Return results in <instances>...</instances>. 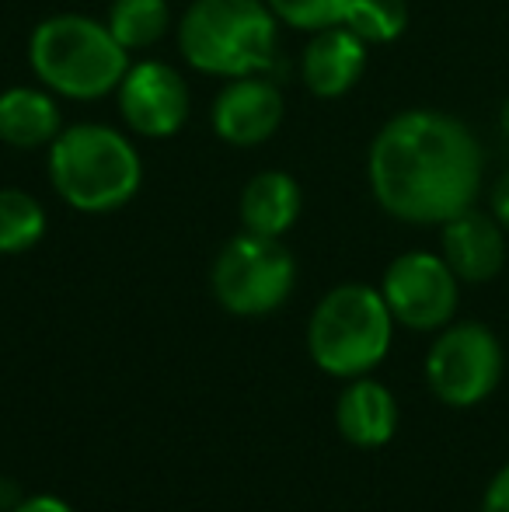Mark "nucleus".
<instances>
[{
    "instance_id": "423d86ee",
    "label": "nucleus",
    "mask_w": 509,
    "mask_h": 512,
    "mask_svg": "<svg viewBox=\"0 0 509 512\" xmlns=\"http://www.w3.org/2000/svg\"><path fill=\"white\" fill-rule=\"evenodd\" d=\"M217 304L227 314L262 317L290 300L297 286V262L279 237L238 234L220 248L210 272Z\"/></svg>"
},
{
    "instance_id": "6e6552de",
    "label": "nucleus",
    "mask_w": 509,
    "mask_h": 512,
    "mask_svg": "<svg viewBox=\"0 0 509 512\" xmlns=\"http://www.w3.org/2000/svg\"><path fill=\"white\" fill-rule=\"evenodd\" d=\"M457 283L443 255L429 251H405L384 272L381 293L387 300L394 324H405L412 331H440L457 314Z\"/></svg>"
},
{
    "instance_id": "9b49d317",
    "label": "nucleus",
    "mask_w": 509,
    "mask_h": 512,
    "mask_svg": "<svg viewBox=\"0 0 509 512\" xmlns=\"http://www.w3.org/2000/svg\"><path fill=\"white\" fill-rule=\"evenodd\" d=\"M503 223L475 206L450 216L443 223V262L454 269L461 283H489L506 265V234Z\"/></svg>"
},
{
    "instance_id": "20e7f679",
    "label": "nucleus",
    "mask_w": 509,
    "mask_h": 512,
    "mask_svg": "<svg viewBox=\"0 0 509 512\" xmlns=\"http://www.w3.org/2000/svg\"><path fill=\"white\" fill-rule=\"evenodd\" d=\"M276 14L265 0H192L178 21V53L206 77H252L276 63Z\"/></svg>"
},
{
    "instance_id": "39448f33",
    "label": "nucleus",
    "mask_w": 509,
    "mask_h": 512,
    "mask_svg": "<svg viewBox=\"0 0 509 512\" xmlns=\"http://www.w3.org/2000/svg\"><path fill=\"white\" fill-rule=\"evenodd\" d=\"M394 338V317L381 290L342 283L318 300L307 324V352L314 366L335 380L367 377L384 363Z\"/></svg>"
},
{
    "instance_id": "dca6fc26",
    "label": "nucleus",
    "mask_w": 509,
    "mask_h": 512,
    "mask_svg": "<svg viewBox=\"0 0 509 512\" xmlns=\"http://www.w3.org/2000/svg\"><path fill=\"white\" fill-rule=\"evenodd\" d=\"M168 21V0H112L105 25L119 39V46L133 53V49L157 46L168 32Z\"/></svg>"
},
{
    "instance_id": "412c9836",
    "label": "nucleus",
    "mask_w": 509,
    "mask_h": 512,
    "mask_svg": "<svg viewBox=\"0 0 509 512\" xmlns=\"http://www.w3.org/2000/svg\"><path fill=\"white\" fill-rule=\"evenodd\" d=\"M14 512H74L63 499H56V495H28V499H21Z\"/></svg>"
},
{
    "instance_id": "2eb2a0df",
    "label": "nucleus",
    "mask_w": 509,
    "mask_h": 512,
    "mask_svg": "<svg viewBox=\"0 0 509 512\" xmlns=\"http://www.w3.org/2000/svg\"><path fill=\"white\" fill-rule=\"evenodd\" d=\"M304 209V189L290 171H258L238 203L241 227L248 234L283 237Z\"/></svg>"
},
{
    "instance_id": "7ed1b4c3",
    "label": "nucleus",
    "mask_w": 509,
    "mask_h": 512,
    "mask_svg": "<svg viewBox=\"0 0 509 512\" xmlns=\"http://www.w3.org/2000/svg\"><path fill=\"white\" fill-rule=\"evenodd\" d=\"M28 67L46 91L70 102L116 95L129 70V53L105 21L88 14H53L28 35Z\"/></svg>"
},
{
    "instance_id": "f8f14e48",
    "label": "nucleus",
    "mask_w": 509,
    "mask_h": 512,
    "mask_svg": "<svg viewBox=\"0 0 509 512\" xmlns=\"http://www.w3.org/2000/svg\"><path fill=\"white\" fill-rule=\"evenodd\" d=\"M367 70V42L346 25L321 28L311 35L300 60L304 88L314 98H342L356 88V81Z\"/></svg>"
},
{
    "instance_id": "4be33fe9",
    "label": "nucleus",
    "mask_w": 509,
    "mask_h": 512,
    "mask_svg": "<svg viewBox=\"0 0 509 512\" xmlns=\"http://www.w3.org/2000/svg\"><path fill=\"white\" fill-rule=\"evenodd\" d=\"M492 216L509 230V171L496 182V189H492Z\"/></svg>"
},
{
    "instance_id": "1a4fd4ad",
    "label": "nucleus",
    "mask_w": 509,
    "mask_h": 512,
    "mask_svg": "<svg viewBox=\"0 0 509 512\" xmlns=\"http://www.w3.org/2000/svg\"><path fill=\"white\" fill-rule=\"evenodd\" d=\"M116 102L129 133L143 140H168L189 122L192 112L189 84L164 60L129 63L123 84L116 88Z\"/></svg>"
},
{
    "instance_id": "aec40b11",
    "label": "nucleus",
    "mask_w": 509,
    "mask_h": 512,
    "mask_svg": "<svg viewBox=\"0 0 509 512\" xmlns=\"http://www.w3.org/2000/svg\"><path fill=\"white\" fill-rule=\"evenodd\" d=\"M482 512H509V464L499 467L482 499Z\"/></svg>"
},
{
    "instance_id": "f257e3e1",
    "label": "nucleus",
    "mask_w": 509,
    "mask_h": 512,
    "mask_svg": "<svg viewBox=\"0 0 509 512\" xmlns=\"http://www.w3.org/2000/svg\"><path fill=\"white\" fill-rule=\"evenodd\" d=\"M482 147L454 115L412 108L394 115L370 143L367 175L377 206L405 223H447L475 206Z\"/></svg>"
},
{
    "instance_id": "5701e85b",
    "label": "nucleus",
    "mask_w": 509,
    "mask_h": 512,
    "mask_svg": "<svg viewBox=\"0 0 509 512\" xmlns=\"http://www.w3.org/2000/svg\"><path fill=\"white\" fill-rule=\"evenodd\" d=\"M499 126H503V133H506V140H509V98H506L503 112H499Z\"/></svg>"
},
{
    "instance_id": "0eeeda50",
    "label": "nucleus",
    "mask_w": 509,
    "mask_h": 512,
    "mask_svg": "<svg viewBox=\"0 0 509 512\" xmlns=\"http://www.w3.org/2000/svg\"><path fill=\"white\" fill-rule=\"evenodd\" d=\"M503 345L485 324H447L426 356L429 391L450 408H471L485 401L503 380Z\"/></svg>"
},
{
    "instance_id": "a211bd4d",
    "label": "nucleus",
    "mask_w": 509,
    "mask_h": 512,
    "mask_svg": "<svg viewBox=\"0 0 509 512\" xmlns=\"http://www.w3.org/2000/svg\"><path fill=\"white\" fill-rule=\"evenodd\" d=\"M342 25L360 35L367 46L401 39L408 28V0H349Z\"/></svg>"
},
{
    "instance_id": "ddd939ff",
    "label": "nucleus",
    "mask_w": 509,
    "mask_h": 512,
    "mask_svg": "<svg viewBox=\"0 0 509 512\" xmlns=\"http://www.w3.org/2000/svg\"><path fill=\"white\" fill-rule=\"evenodd\" d=\"M335 425L349 446L377 450L387 446L398 432V401L381 380L356 377L346 384L335 405Z\"/></svg>"
},
{
    "instance_id": "f03ea898",
    "label": "nucleus",
    "mask_w": 509,
    "mask_h": 512,
    "mask_svg": "<svg viewBox=\"0 0 509 512\" xmlns=\"http://www.w3.org/2000/svg\"><path fill=\"white\" fill-rule=\"evenodd\" d=\"M49 185L77 213H116L140 192L143 157L119 129L81 122L49 143Z\"/></svg>"
},
{
    "instance_id": "9d476101",
    "label": "nucleus",
    "mask_w": 509,
    "mask_h": 512,
    "mask_svg": "<svg viewBox=\"0 0 509 512\" xmlns=\"http://www.w3.org/2000/svg\"><path fill=\"white\" fill-rule=\"evenodd\" d=\"M283 91L262 74L234 77L220 88L210 108V126L231 147H262L283 126Z\"/></svg>"
},
{
    "instance_id": "6ab92c4d",
    "label": "nucleus",
    "mask_w": 509,
    "mask_h": 512,
    "mask_svg": "<svg viewBox=\"0 0 509 512\" xmlns=\"http://www.w3.org/2000/svg\"><path fill=\"white\" fill-rule=\"evenodd\" d=\"M276 14L279 25H290L297 32H321V28L342 25L349 0H265Z\"/></svg>"
},
{
    "instance_id": "f3484780",
    "label": "nucleus",
    "mask_w": 509,
    "mask_h": 512,
    "mask_svg": "<svg viewBox=\"0 0 509 512\" xmlns=\"http://www.w3.org/2000/svg\"><path fill=\"white\" fill-rule=\"evenodd\" d=\"M46 234V209L32 192L0 189V255H25Z\"/></svg>"
},
{
    "instance_id": "4468645a",
    "label": "nucleus",
    "mask_w": 509,
    "mask_h": 512,
    "mask_svg": "<svg viewBox=\"0 0 509 512\" xmlns=\"http://www.w3.org/2000/svg\"><path fill=\"white\" fill-rule=\"evenodd\" d=\"M63 133V112L56 95L46 88H14L0 91V143L11 150L49 147Z\"/></svg>"
}]
</instances>
